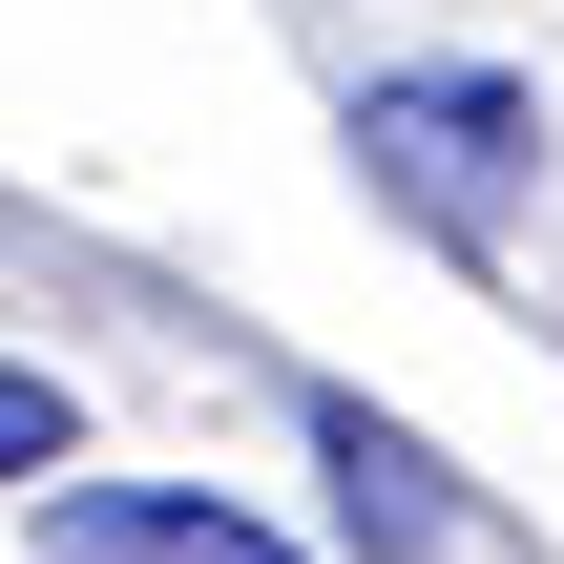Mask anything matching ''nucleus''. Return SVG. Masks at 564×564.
<instances>
[{
	"mask_svg": "<svg viewBox=\"0 0 564 564\" xmlns=\"http://www.w3.org/2000/svg\"><path fill=\"white\" fill-rule=\"evenodd\" d=\"M356 167L377 209H419L440 251H502L544 209V84L523 63H377L356 84Z\"/></svg>",
	"mask_w": 564,
	"mask_h": 564,
	"instance_id": "f257e3e1",
	"label": "nucleus"
},
{
	"mask_svg": "<svg viewBox=\"0 0 564 564\" xmlns=\"http://www.w3.org/2000/svg\"><path fill=\"white\" fill-rule=\"evenodd\" d=\"M293 419H314V481H335V544H356V564H440V544H460V481H440L419 419H377V398H335V377H314Z\"/></svg>",
	"mask_w": 564,
	"mask_h": 564,
	"instance_id": "f03ea898",
	"label": "nucleus"
},
{
	"mask_svg": "<svg viewBox=\"0 0 564 564\" xmlns=\"http://www.w3.org/2000/svg\"><path fill=\"white\" fill-rule=\"evenodd\" d=\"M42 564H314L230 481H42Z\"/></svg>",
	"mask_w": 564,
	"mask_h": 564,
	"instance_id": "7ed1b4c3",
	"label": "nucleus"
},
{
	"mask_svg": "<svg viewBox=\"0 0 564 564\" xmlns=\"http://www.w3.org/2000/svg\"><path fill=\"white\" fill-rule=\"evenodd\" d=\"M63 440H84V398H63L42 356H0V502H42V481H63Z\"/></svg>",
	"mask_w": 564,
	"mask_h": 564,
	"instance_id": "20e7f679",
	"label": "nucleus"
}]
</instances>
